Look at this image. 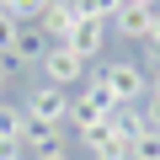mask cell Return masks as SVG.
Returning a JSON list of instances; mask_svg holds the SVG:
<instances>
[{"label": "cell", "instance_id": "cell-1", "mask_svg": "<svg viewBox=\"0 0 160 160\" xmlns=\"http://www.w3.org/2000/svg\"><path fill=\"white\" fill-rule=\"evenodd\" d=\"M69 107H75V96L64 91V86H48V80H43V86H32L27 91V118L32 123H48V128H64L69 123Z\"/></svg>", "mask_w": 160, "mask_h": 160}, {"label": "cell", "instance_id": "cell-2", "mask_svg": "<svg viewBox=\"0 0 160 160\" xmlns=\"http://www.w3.org/2000/svg\"><path fill=\"white\" fill-rule=\"evenodd\" d=\"M43 80H48V86H80V80H86V59H80L69 43H48V53H43Z\"/></svg>", "mask_w": 160, "mask_h": 160}, {"label": "cell", "instance_id": "cell-3", "mask_svg": "<svg viewBox=\"0 0 160 160\" xmlns=\"http://www.w3.org/2000/svg\"><path fill=\"white\" fill-rule=\"evenodd\" d=\"M96 75L107 80V91L118 96V107H123V102H144V96H149V80H144V64H133V59H123V64H102Z\"/></svg>", "mask_w": 160, "mask_h": 160}, {"label": "cell", "instance_id": "cell-4", "mask_svg": "<svg viewBox=\"0 0 160 160\" xmlns=\"http://www.w3.org/2000/svg\"><path fill=\"white\" fill-rule=\"evenodd\" d=\"M75 27H80L75 0H48V6L38 11V32H43L48 43H69V38H75Z\"/></svg>", "mask_w": 160, "mask_h": 160}, {"label": "cell", "instance_id": "cell-5", "mask_svg": "<svg viewBox=\"0 0 160 160\" xmlns=\"http://www.w3.org/2000/svg\"><path fill=\"white\" fill-rule=\"evenodd\" d=\"M80 144L96 149V160H128V144L118 139L112 123H91V128H80Z\"/></svg>", "mask_w": 160, "mask_h": 160}, {"label": "cell", "instance_id": "cell-6", "mask_svg": "<svg viewBox=\"0 0 160 160\" xmlns=\"http://www.w3.org/2000/svg\"><path fill=\"white\" fill-rule=\"evenodd\" d=\"M107 38H112V22H80V27H75V38H69V48L91 64V59H102Z\"/></svg>", "mask_w": 160, "mask_h": 160}, {"label": "cell", "instance_id": "cell-7", "mask_svg": "<svg viewBox=\"0 0 160 160\" xmlns=\"http://www.w3.org/2000/svg\"><path fill=\"white\" fill-rule=\"evenodd\" d=\"M149 27H155V11H149V6H128V0H123V11L112 16V32H123L128 43H144Z\"/></svg>", "mask_w": 160, "mask_h": 160}, {"label": "cell", "instance_id": "cell-8", "mask_svg": "<svg viewBox=\"0 0 160 160\" xmlns=\"http://www.w3.org/2000/svg\"><path fill=\"white\" fill-rule=\"evenodd\" d=\"M43 53H48V38L38 32V22H22L16 48H11V69H22V64H43Z\"/></svg>", "mask_w": 160, "mask_h": 160}, {"label": "cell", "instance_id": "cell-9", "mask_svg": "<svg viewBox=\"0 0 160 160\" xmlns=\"http://www.w3.org/2000/svg\"><path fill=\"white\" fill-rule=\"evenodd\" d=\"M107 123L118 128V139H123V144H133L139 133H149V128H155V123H149V112H144L139 102H123V107H112V118H107Z\"/></svg>", "mask_w": 160, "mask_h": 160}, {"label": "cell", "instance_id": "cell-10", "mask_svg": "<svg viewBox=\"0 0 160 160\" xmlns=\"http://www.w3.org/2000/svg\"><path fill=\"white\" fill-rule=\"evenodd\" d=\"M75 107H91L96 118H112L118 96L107 91V80H102V75H86V80H80V96H75Z\"/></svg>", "mask_w": 160, "mask_h": 160}, {"label": "cell", "instance_id": "cell-11", "mask_svg": "<svg viewBox=\"0 0 160 160\" xmlns=\"http://www.w3.org/2000/svg\"><path fill=\"white\" fill-rule=\"evenodd\" d=\"M59 133H64V128H48V123H32V118H27L16 144H22V155L38 160V155H48V149H59Z\"/></svg>", "mask_w": 160, "mask_h": 160}, {"label": "cell", "instance_id": "cell-12", "mask_svg": "<svg viewBox=\"0 0 160 160\" xmlns=\"http://www.w3.org/2000/svg\"><path fill=\"white\" fill-rule=\"evenodd\" d=\"M123 11V0H75V16L80 22H112Z\"/></svg>", "mask_w": 160, "mask_h": 160}, {"label": "cell", "instance_id": "cell-13", "mask_svg": "<svg viewBox=\"0 0 160 160\" xmlns=\"http://www.w3.org/2000/svg\"><path fill=\"white\" fill-rule=\"evenodd\" d=\"M22 123H27L22 107H0V144H16L22 139Z\"/></svg>", "mask_w": 160, "mask_h": 160}, {"label": "cell", "instance_id": "cell-14", "mask_svg": "<svg viewBox=\"0 0 160 160\" xmlns=\"http://www.w3.org/2000/svg\"><path fill=\"white\" fill-rule=\"evenodd\" d=\"M48 6V0H0V11L16 16V22H38V11Z\"/></svg>", "mask_w": 160, "mask_h": 160}, {"label": "cell", "instance_id": "cell-15", "mask_svg": "<svg viewBox=\"0 0 160 160\" xmlns=\"http://www.w3.org/2000/svg\"><path fill=\"white\" fill-rule=\"evenodd\" d=\"M144 64H160V11H155V27L144 38Z\"/></svg>", "mask_w": 160, "mask_h": 160}, {"label": "cell", "instance_id": "cell-16", "mask_svg": "<svg viewBox=\"0 0 160 160\" xmlns=\"http://www.w3.org/2000/svg\"><path fill=\"white\" fill-rule=\"evenodd\" d=\"M149 123L160 128V80H155V86H149Z\"/></svg>", "mask_w": 160, "mask_h": 160}, {"label": "cell", "instance_id": "cell-17", "mask_svg": "<svg viewBox=\"0 0 160 160\" xmlns=\"http://www.w3.org/2000/svg\"><path fill=\"white\" fill-rule=\"evenodd\" d=\"M11 75H16V69H11V59H0V96H6V86H11Z\"/></svg>", "mask_w": 160, "mask_h": 160}, {"label": "cell", "instance_id": "cell-18", "mask_svg": "<svg viewBox=\"0 0 160 160\" xmlns=\"http://www.w3.org/2000/svg\"><path fill=\"white\" fill-rule=\"evenodd\" d=\"M0 160H22V144H0Z\"/></svg>", "mask_w": 160, "mask_h": 160}, {"label": "cell", "instance_id": "cell-19", "mask_svg": "<svg viewBox=\"0 0 160 160\" xmlns=\"http://www.w3.org/2000/svg\"><path fill=\"white\" fill-rule=\"evenodd\" d=\"M38 160H69V155H64V149H48V155H38Z\"/></svg>", "mask_w": 160, "mask_h": 160}, {"label": "cell", "instance_id": "cell-20", "mask_svg": "<svg viewBox=\"0 0 160 160\" xmlns=\"http://www.w3.org/2000/svg\"><path fill=\"white\" fill-rule=\"evenodd\" d=\"M128 6H149V11H160V0H128Z\"/></svg>", "mask_w": 160, "mask_h": 160}]
</instances>
